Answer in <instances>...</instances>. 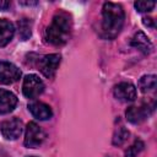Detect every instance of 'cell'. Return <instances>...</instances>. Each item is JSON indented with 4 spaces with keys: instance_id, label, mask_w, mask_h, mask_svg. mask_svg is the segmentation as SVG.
<instances>
[{
    "instance_id": "cell-15",
    "label": "cell",
    "mask_w": 157,
    "mask_h": 157,
    "mask_svg": "<svg viewBox=\"0 0 157 157\" xmlns=\"http://www.w3.org/2000/svg\"><path fill=\"white\" fill-rule=\"evenodd\" d=\"M18 26V36L21 37L22 40H26L31 37L32 33V22L28 18H21L17 22Z\"/></svg>"
},
{
    "instance_id": "cell-1",
    "label": "cell",
    "mask_w": 157,
    "mask_h": 157,
    "mask_svg": "<svg viewBox=\"0 0 157 157\" xmlns=\"http://www.w3.org/2000/svg\"><path fill=\"white\" fill-rule=\"evenodd\" d=\"M102 32L107 39L115 38L124 25V10L114 2H104L102 10Z\"/></svg>"
},
{
    "instance_id": "cell-9",
    "label": "cell",
    "mask_w": 157,
    "mask_h": 157,
    "mask_svg": "<svg viewBox=\"0 0 157 157\" xmlns=\"http://www.w3.org/2000/svg\"><path fill=\"white\" fill-rule=\"evenodd\" d=\"M114 97L123 102H130L136 98V88L130 82H120L114 87Z\"/></svg>"
},
{
    "instance_id": "cell-2",
    "label": "cell",
    "mask_w": 157,
    "mask_h": 157,
    "mask_svg": "<svg viewBox=\"0 0 157 157\" xmlns=\"http://www.w3.org/2000/svg\"><path fill=\"white\" fill-rule=\"evenodd\" d=\"M71 21L65 13H56L53 17L50 26L45 31L47 40L54 45L65 44L70 37Z\"/></svg>"
},
{
    "instance_id": "cell-6",
    "label": "cell",
    "mask_w": 157,
    "mask_h": 157,
    "mask_svg": "<svg viewBox=\"0 0 157 157\" xmlns=\"http://www.w3.org/2000/svg\"><path fill=\"white\" fill-rule=\"evenodd\" d=\"M60 61H61V56L59 54L45 55L39 61V70L45 77L52 78L55 75V72L60 65Z\"/></svg>"
},
{
    "instance_id": "cell-12",
    "label": "cell",
    "mask_w": 157,
    "mask_h": 157,
    "mask_svg": "<svg viewBox=\"0 0 157 157\" xmlns=\"http://www.w3.org/2000/svg\"><path fill=\"white\" fill-rule=\"evenodd\" d=\"M13 33H15L13 25L7 20L1 18L0 20V47H5L6 44H9L13 37Z\"/></svg>"
},
{
    "instance_id": "cell-3",
    "label": "cell",
    "mask_w": 157,
    "mask_h": 157,
    "mask_svg": "<svg viewBox=\"0 0 157 157\" xmlns=\"http://www.w3.org/2000/svg\"><path fill=\"white\" fill-rule=\"evenodd\" d=\"M44 140L45 132L43 131V129L34 121L28 123L25 131V146L28 148H36L39 147Z\"/></svg>"
},
{
    "instance_id": "cell-16",
    "label": "cell",
    "mask_w": 157,
    "mask_h": 157,
    "mask_svg": "<svg viewBox=\"0 0 157 157\" xmlns=\"http://www.w3.org/2000/svg\"><path fill=\"white\" fill-rule=\"evenodd\" d=\"M128 137H129V131H128L125 128L120 126V128L115 131V134H114V136H113V144H114L115 146L123 145V144L128 140Z\"/></svg>"
},
{
    "instance_id": "cell-4",
    "label": "cell",
    "mask_w": 157,
    "mask_h": 157,
    "mask_svg": "<svg viewBox=\"0 0 157 157\" xmlns=\"http://www.w3.org/2000/svg\"><path fill=\"white\" fill-rule=\"evenodd\" d=\"M44 91V83L37 75H27L23 80L22 92L27 98H36Z\"/></svg>"
},
{
    "instance_id": "cell-11",
    "label": "cell",
    "mask_w": 157,
    "mask_h": 157,
    "mask_svg": "<svg viewBox=\"0 0 157 157\" xmlns=\"http://www.w3.org/2000/svg\"><path fill=\"white\" fill-rule=\"evenodd\" d=\"M28 109L32 113V115L39 120H47L52 118V114H53L50 107L43 102H33L28 104Z\"/></svg>"
},
{
    "instance_id": "cell-14",
    "label": "cell",
    "mask_w": 157,
    "mask_h": 157,
    "mask_svg": "<svg viewBox=\"0 0 157 157\" xmlns=\"http://www.w3.org/2000/svg\"><path fill=\"white\" fill-rule=\"evenodd\" d=\"M156 82L155 75H145L139 80V88L142 93H147L156 88Z\"/></svg>"
},
{
    "instance_id": "cell-5",
    "label": "cell",
    "mask_w": 157,
    "mask_h": 157,
    "mask_svg": "<svg viewBox=\"0 0 157 157\" xmlns=\"http://www.w3.org/2000/svg\"><path fill=\"white\" fill-rule=\"evenodd\" d=\"M1 134L7 140H16L20 137L23 130V124L18 118H11L7 120H4L0 124Z\"/></svg>"
},
{
    "instance_id": "cell-19",
    "label": "cell",
    "mask_w": 157,
    "mask_h": 157,
    "mask_svg": "<svg viewBox=\"0 0 157 157\" xmlns=\"http://www.w3.org/2000/svg\"><path fill=\"white\" fill-rule=\"evenodd\" d=\"M142 20H144L142 22H144V25H145V26H147V27H155L153 20H152L151 17H144Z\"/></svg>"
},
{
    "instance_id": "cell-7",
    "label": "cell",
    "mask_w": 157,
    "mask_h": 157,
    "mask_svg": "<svg viewBox=\"0 0 157 157\" xmlns=\"http://www.w3.org/2000/svg\"><path fill=\"white\" fill-rule=\"evenodd\" d=\"M21 77L20 69L9 61H0V82L4 85H10L16 82Z\"/></svg>"
},
{
    "instance_id": "cell-20",
    "label": "cell",
    "mask_w": 157,
    "mask_h": 157,
    "mask_svg": "<svg viewBox=\"0 0 157 157\" xmlns=\"http://www.w3.org/2000/svg\"><path fill=\"white\" fill-rule=\"evenodd\" d=\"M11 2L10 1H4V0H0V10H7L10 7Z\"/></svg>"
},
{
    "instance_id": "cell-10",
    "label": "cell",
    "mask_w": 157,
    "mask_h": 157,
    "mask_svg": "<svg viewBox=\"0 0 157 157\" xmlns=\"http://www.w3.org/2000/svg\"><path fill=\"white\" fill-rule=\"evenodd\" d=\"M16 104H17L16 96L10 91L0 88V113L6 114V113L12 112Z\"/></svg>"
},
{
    "instance_id": "cell-17",
    "label": "cell",
    "mask_w": 157,
    "mask_h": 157,
    "mask_svg": "<svg viewBox=\"0 0 157 157\" xmlns=\"http://www.w3.org/2000/svg\"><path fill=\"white\" fill-rule=\"evenodd\" d=\"M145 145L141 140H136L126 151H125V157H136L142 150H144Z\"/></svg>"
},
{
    "instance_id": "cell-13",
    "label": "cell",
    "mask_w": 157,
    "mask_h": 157,
    "mask_svg": "<svg viewBox=\"0 0 157 157\" xmlns=\"http://www.w3.org/2000/svg\"><path fill=\"white\" fill-rule=\"evenodd\" d=\"M131 45L142 52L144 54H148L152 50V43L147 38V36L144 32H137L132 39H131Z\"/></svg>"
},
{
    "instance_id": "cell-21",
    "label": "cell",
    "mask_w": 157,
    "mask_h": 157,
    "mask_svg": "<svg viewBox=\"0 0 157 157\" xmlns=\"http://www.w3.org/2000/svg\"><path fill=\"white\" fill-rule=\"evenodd\" d=\"M28 157H37V156H28Z\"/></svg>"
},
{
    "instance_id": "cell-18",
    "label": "cell",
    "mask_w": 157,
    "mask_h": 157,
    "mask_svg": "<svg viewBox=\"0 0 157 157\" xmlns=\"http://www.w3.org/2000/svg\"><path fill=\"white\" fill-rule=\"evenodd\" d=\"M134 5L137 9V11H140V12H147V11H151L155 7L156 2L155 1H136Z\"/></svg>"
},
{
    "instance_id": "cell-8",
    "label": "cell",
    "mask_w": 157,
    "mask_h": 157,
    "mask_svg": "<svg viewBox=\"0 0 157 157\" xmlns=\"http://www.w3.org/2000/svg\"><path fill=\"white\" fill-rule=\"evenodd\" d=\"M153 109V105H147V104H141V105H131L126 109V119L132 123V124H139L144 121Z\"/></svg>"
}]
</instances>
